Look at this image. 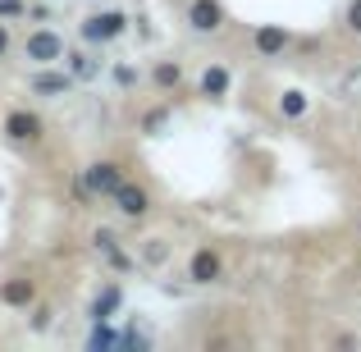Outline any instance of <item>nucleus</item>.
Listing matches in <instances>:
<instances>
[{
  "mask_svg": "<svg viewBox=\"0 0 361 352\" xmlns=\"http://www.w3.org/2000/svg\"><path fill=\"white\" fill-rule=\"evenodd\" d=\"M119 183H123V169L115 165V160H97V165H87L78 193H82V197H115Z\"/></svg>",
  "mask_w": 361,
  "mask_h": 352,
  "instance_id": "obj_1",
  "label": "nucleus"
},
{
  "mask_svg": "<svg viewBox=\"0 0 361 352\" xmlns=\"http://www.w3.org/2000/svg\"><path fill=\"white\" fill-rule=\"evenodd\" d=\"M188 279L192 284H220L224 279V256L215 252V247H197V252L188 256Z\"/></svg>",
  "mask_w": 361,
  "mask_h": 352,
  "instance_id": "obj_2",
  "label": "nucleus"
},
{
  "mask_svg": "<svg viewBox=\"0 0 361 352\" xmlns=\"http://www.w3.org/2000/svg\"><path fill=\"white\" fill-rule=\"evenodd\" d=\"M224 23H229V14H224L220 0H188V28L192 32H220Z\"/></svg>",
  "mask_w": 361,
  "mask_h": 352,
  "instance_id": "obj_3",
  "label": "nucleus"
},
{
  "mask_svg": "<svg viewBox=\"0 0 361 352\" xmlns=\"http://www.w3.org/2000/svg\"><path fill=\"white\" fill-rule=\"evenodd\" d=\"M110 202H115L119 215H128V220H142V215L151 211V193H147L142 183H128V178L115 188V197H110Z\"/></svg>",
  "mask_w": 361,
  "mask_h": 352,
  "instance_id": "obj_4",
  "label": "nucleus"
},
{
  "mask_svg": "<svg viewBox=\"0 0 361 352\" xmlns=\"http://www.w3.org/2000/svg\"><path fill=\"white\" fill-rule=\"evenodd\" d=\"M123 28H128V18H123L119 9H106V14H92L87 23H82V42H115Z\"/></svg>",
  "mask_w": 361,
  "mask_h": 352,
  "instance_id": "obj_5",
  "label": "nucleus"
},
{
  "mask_svg": "<svg viewBox=\"0 0 361 352\" xmlns=\"http://www.w3.org/2000/svg\"><path fill=\"white\" fill-rule=\"evenodd\" d=\"M252 51L261 55V60L283 55V51H288V28H283V23H261V28L252 32Z\"/></svg>",
  "mask_w": 361,
  "mask_h": 352,
  "instance_id": "obj_6",
  "label": "nucleus"
},
{
  "mask_svg": "<svg viewBox=\"0 0 361 352\" xmlns=\"http://www.w3.org/2000/svg\"><path fill=\"white\" fill-rule=\"evenodd\" d=\"M23 51H27V60H37V64H55V60H64V42H60V32H51V28L32 32Z\"/></svg>",
  "mask_w": 361,
  "mask_h": 352,
  "instance_id": "obj_7",
  "label": "nucleus"
},
{
  "mask_svg": "<svg viewBox=\"0 0 361 352\" xmlns=\"http://www.w3.org/2000/svg\"><path fill=\"white\" fill-rule=\"evenodd\" d=\"M5 133L14 142H37V138H42V119H37L32 110H9V115H5Z\"/></svg>",
  "mask_w": 361,
  "mask_h": 352,
  "instance_id": "obj_8",
  "label": "nucleus"
},
{
  "mask_svg": "<svg viewBox=\"0 0 361 352\" xmlns=\"http://www.w3.org/2000/svg\"><path fill=\"white\" fill-rule=\"evenodd\" d=\"M92 243H97V252L106 256V261L115 265V270H133V261H128V256L119 252V238L110 233V229H97V238H92Z\"/></svg>",
  "mask_w": 361,
  "mask_h": 352,
  "instance_id": "obj_9",
  "label": "nucleus"
},
{
  "mask_svg": "<svg viewBox=\"0 0 361 352\" xmlns=\"http://www.w3.org/2000/svg\"><path fill=\"white\" fill-rule=\"evenodd\" d=\"M229 69L224 64H206V73H202V97H229Z\"/></svg>",
  "mask_w": 361,
  "mask_h": 352,
  "instance_id": "obj_10",
  "label": "nucleus"
},
{
  "mask_svg": "<svg viewBox=\"0 0 361 352\" xmlns=\"http://www.w3.org/2000/svg\"><path fill=\"white\" fill-rule=\"evenodd\" d=\"M69 87H73V73H37V78H32L37 97H64Z\"/></svg>",
  "mask_w": 361,
  "mask_h": 352,
  "instance_id": "obj_11",
  "label": "nucleus"
},
{
  "mask_svg": "<svg viewBox=\"0 0 361 352\" xmlns=\"http://www.w3.org/2000/svg\"><path fill=\"white\" fill-rule=\"evenodd\" d=\"M307 110H311L307 92H298V87H293V92H283V97H279V115H283V119H302Z\"/></svg>",
  "mask_w": 361,
  "mask_h": 352,
  "instance_id": "obj_12",
  "label": "nucleus"
},
{
  "mask_svg": "<svg viewBox=\"0 0 361 352\" xmlns=\"http://www.w3.org/2000/svg\"><path fill=\"white\" fill-rule=\"evenodd\" d=\"M32 279H9L5 284V289H0V298H5L9 302V307H27V302H32Z\"/></svg>",
  "mask_w": 361,
  "mask_h": 352,
  "instance_id": "obj_13",
  "label": "nucleus"
},
{
  "mask_svg": "<svg viewBox=\"0 0 361 352\" xmlns=\"http://www.w3.org/2000/svg\"><path fill=\"white\" fill-rule=\"evenodd\" d=\"M151 78H156V87H160V92H169V87H178V83H183V69H178L174 60H160Z\"/></svg>",
  "mask_w": 361,
  "mask_h": 352,
  "instance_id": "obj_14",
  "label": "nucleus"
},
{
  "mask_svg": "<svg viewBox=\"0 0 361 352\" xmlns=\"http://www.w3.org/2000/svg\"><path fill=\"white\" fill-rule=\"evenodd\" d=\"M64 60H69V73H73V78H97V73H101V64L92 60V55H82V51L64 55Z\"/></svg>",
  "mask_w": 361,
  "mask_h": 352,
  "instance_id": "obj_15",
  "label": "nucleus"
},
{
  "mask_svg": "<svg viewBox=\"0 0 361 352\" xmlns=\"http://www.w3.org/2000/svg\"><path fill=\"white\" fill-rule=\"evenodd\" d=\"M119 302H123V293L119 289H106L97 302H92V320H110V311H115Z\"/></svg>",
  "mask_w": 361,
  "mask_h": 352,
  "instance_id": "obj_16",
  "label": "nucleus"
},
{
  "mask_svg": "<svg viewBox=\"0 0 361 352\" xmlns=\"http://www.w3.org/2000/svg\"><path fill=\"white\" fill-rule=\"evenodd\" d=\"M142 261H147V265H165V261H169V243H165V238H147V247H142Z\"/></svg>",
  "mask_w": 361,
  "mask_h": 352,
  "instance_id": "obj_17",
  "label": "nucleus"
},
{
  "mask_svg": "<svg viewBox=\"0 0 361 352\" xmlns=\"http://www.w3.org/2000/svg\"><path fill=\"white\" fill-rule=\"evenodd\" d=\"M343 28L353 37H361V0H348V5H343Z\"/></svg>",
  "mask_w": 361,
  "mask_h": 352,
  "instance_id": "obj_18",
  "label": "nucleus"
},
{
  "mask_svg": "<svg viewBox=\"0 0 361 352\" xmlns=\"http://www.w3.org/2000/svg\"><path fill=\"white\" fill-rule=\"evenodd\" d=\"M119 334L115 329H106V320H97V329H92V348H115Z\"/></svg>",
  "mask_w": 361,
  "mask_h": 352,
  "instance_id": "obj_19",
  "label": "nucleus"
},
{
  "mask_svg": "<svg viewBox=\"0 0 361 352\" xmlns=\"http://www.w3.org/2000/svg\"><path fill=\"white\" fill-rule=\"evenodd\" d=\"M165 119H169V110H151V115H147V123H142V128H147L151 138H156V133L165 128Z\"/></svg>",
  "mask_w": 361,
  "mask_h": 352,
  "instance_id": "obj_20",
  "label": "nucleus"
},
{
  "mask_svg": "<svg viewBox=\"0 0 361 352\" xmlns=\"http://www.w3.org/2000/svg\"><path fill=\"white\" fill-rule=\"evenodd\" d=\"M23 14V0H0V18H18Z\"/></svg>",
  "mask_w": 361,
  "mask_h": 352,
  "instance_id": "obj_21",
  "label": "nucleus"
},
{
  "mask_svg": "<svg viewBox=\"0 0 361 352\" xmlns=\"http://www.w3.org/2000/svg\"><path fill=\"white\" fill-rule=\"evenodd\" d=\"M115 83H119V87H133V83H137V73H133L128 64H119V69H115Z\"/></svg>",
  "mask_w": 361,
  "mask_h": 352,
  "instance_id": "obj_22",
  "label": "nucleus"
},
{
  "mask_svg": "<svg viewBox=\"0 0 361 352\" xmlns=\"http://www.w3.org/2000/svg\"><path fill=\"white\" fill-rule=\"evenodd\" d=\"M5 51H9V28L0 23V55H5Z\"/></svg>",
  "mask_w": 361,
  "mask_h": 352,
  "instance_id": "obj_23",
  "label": "nucleus"
}]
</instances>
